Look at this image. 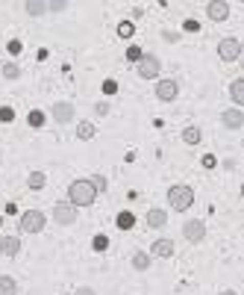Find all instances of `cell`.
Segmentation results:
<instances>
[{
    "label": "cell",
    "mask_w": 244,
    "mask_h": 295,
    "mask_svg": "<svg viewBox=\"0 0 244 295\" xmlns=\"http://www.w3.org/2000/svg\"><path fill=\"white\" fill-rule=\"evenodd\" d=\"M94 201H97V192H94L92 180L88 177H80V180H74L68 186V204L74 210H80V207H92Z\"/></svg>",
    "instance_id": "cell-1"
},
{
    "label": "cell",
    "mask_w": 244,
    "mask_h": 295,
    "mask_svg": "<svg viewBox=\"0 0 244 295\" xmlns=\"http://www.w3.org/2000/svg\"><path fill=\"white\" fill-rule=\"evenodd\" d=\"M168 204H171L174 212L191 210V204H194V189L186 186V183H174V186L168 189Z\"/></svg>",
    "instance_id": "cell-2"
},
{
    "label": "cell",
    "mask_w": 244,
    "mask_h": 295,
    "mask_svg": "<svg viewBox=\"0 0 244 295\" xmlns=\"http://www.w3.org/2000/svg\"><path fill=\"white\" fill-rule=\"evenodd\" d=\"M21 233H41L45 230V224H47V215L41 210H27L21 212Z\"/></svg>",
    "instance_id": "cell-3"
},
{
    "label": "cell",
    "mask_w": 244,
    "mask_h": 295,
    "mask_svg": "<svg viewBox=\"0 0 244 295\" xmlns=\"http://www.w3.org/2000/svg\"><path fill=\"white\" fill-rule=\"evenodd\" d=\"M159 71H162V62H159V56H153V53H144V56L136 62V74H139L141 80L159 77Z\"/></svg>",
    "instance_id": "cell-4"
},
{
    "label": "cell",
    "mask_w": 244,
    "mask_h": 295,
    "mask_svg": "<svg viewBox=\"0 0 244 295\" xmlns=\"http://www.w3.org/2000/svg\"><path fill=\"white\" fill-rule=\"evenodd\" d=\"M183 236H186V242H191V245L203 242V239H206V222H203V219H188V222L183 224Z\"/></svg>",
    "instance_id": "cell-5"
},
{
    "label": "cell",
    "mask_w": 244,
    "mask_h": 295,
    "mask_svg": "<svg viewBox=\"0 0 244 295\" xmlns=\"http://www.w3.org/2000/svg\"><path fill=\"white\" fill-rule=\"evenodd\" d=\"M218 56H221L224 62H235V59L241 56V42L233 38V35L221 38V42H218Z\"/></svg>",
    "instance_id": "cell-6"
},
{
    "label": "cell",
    "mask_w": 244,
    "mask_h": 295,
    "mask_svg": "<svg viewBox=\"0 0 244 295\" xmlns=\"http://www.w3.org/2000/svg\"><path fill=\"white\" fill-rule=\"evenodd\" d=\"M176 94H180V83H176L174 77L156 80V97H159L162 104H171V101H176Z\"/></svg>",
    "instance_id": "cell-7"
},
{
    "label": "cell",
    "mask_w": 244,
    "mask_h": 295,
    "mask_svg": "<svg viewBox=\"0 0 244 295\" xmlns=\"http://www.w3.org/2000/svg\"><path fill=\"white\" fill-rule=\"evenodd\" d=\"M53 222L62 224V227H68V224L77 222V210L71 207L68 201H56V204H53Z\"/></svg>",
    "instance_id": "cell-8"
},
{
    "label": "cell",
    "mask_w": 244,
    "mask_h": 295,
    "mask_svg": "<svg viewBox=\"0 0 244 295\" xmlns=\"http://www.w3.org/2000/svg\"><path fill=\"white\" fill-rule=\"evenodd\" d=\"M50 115H53V121H56V124H74L77 109H74V104H71V101H56V104H53V109H50Z\"/></svg>",
    "instance_id": "cell-9"
},
{
    "label": "cell",
    "mask_w": 244,
    "mask_h": 295,
    "mask_svg": "<svg viewBox=\"0 0 244 295\" xmlns=\"http://www.w3.org/2000/svg\"><path fill=\"white\" fill-rule=\"evenodd\" d=\"M221 124L227 130H241L244 127V112H241V109H235V106L224 109V112H221Z\"/></svg>",
    "instance_id": "cell-10"
},
{
    "label": "cell",
    "mask_w": 244,
    "mask_h": 295,
    "mask_svg": "<svg viewBox=\"0 0 244 295\" xmlns=\"http://www.w3.org/2000/svg\"><path fill=\"white\" fill-rule=\"evenodd\" d=\"M206 15H209L215 24H221L230 18V3H224V0H212L209 6H206Z\"/></svg>",
    "instance_id": "cell-11"
},
{
    "label": "cell",
    "mask_w": 244,
    "mask_h": 295,
    "mask_svg": "<svg viewBox=\"0 0 244 295\" xmlns=\"http://www.w3.org/2000/svg\"><path fill=\"white\" fill-rule=\"evenodd\" d=\"M150 257H162V260H168V257H174V242L171 239H156L150 245Z\"/></svg>",
    "instance_id": "cell-12"
},
{
    "label": "cell",
    "mask_w": 244,
    "mask_h": 295,
    "mask_svg": "<svg viewBox=\"0 0 244 295\" xmlns=\"http://www.w3.org/2000/svg\"><path fill=\"white\" fill-rule=\"evenodd\" d=\"M0 254L3 257H18L21 254V239L18 236H3L0 239Z\"/></svg>",
    "instance_id": "cell-13"
},
{
    "label": "cell",
    "mask_w": 244,
    "mask_h": 295,
    "mask_svg": "<svg viewBox=\"0 0 244 295\" xmlns=\"http://www.w3.org/2000/svg\"><path fill=\"white\" fill-rule=\"evenodd\" d=\"M230 101H233L235 109H241V104H244V77H235V80L230 83Z\"/></svg>",
    "instance_id": "cell-14"
},
{
    "label": "cell",
    "mask_w": 244,
    "mask_h": 295,
    "mask_svg": "<svg viewBox=\"0 0 244 295\" xmlns=\"http://www.w3.org/2000/svg\"><path fill=\"white\" fill-rule=\"evenodd\" d=\"M168 224V212L159 210V207H153V210H147V227H165Z\"/></svg>",
    "instance_id": "cell-15"
},
{
    "label": "cell",
    "mask_w": 244,
    "mask_h": 295,
    "mask_svg": "<svg viewBox=\"0 0 244 295\" xmlns=\"http://www.w3.org/2000/svg\"><path fill=\"white\" fill-rule=\"evenodd\" d=\"M24 12H27L30 18H41V15H47V3H41V0H27V3H24Z\"/></svg>",
    "instance_id": "cell-16"
},
{
    "label": "cell",
    "mask_w": 244,
    "mask_h": 295,
    "mask_svg": "<svg viewBox=\"0 0 244 295\" xmlns=\"http://www.w3.org/2000/svg\"><path fill=\"white\" fill-rule=\"evenodd\" d=\"M200 139H203V130H200L197 124H188V127L183 130V142H186V145H200Z\"/></svg>",
    "instance_id": "cell-17"
},
{
    "label": "cell",
    "mask_w": 244,
    "mask_h": 295,
    "mask_svg": "<svg viewBox=\"0 0 244 295\" xmlns=\"http://www.w3.org/2000/svg\"><path fill=\"white\" fill-rule=\"evenodd\" d=\"M115 224H118V230H132L136 227V215L129 210H121L118 212V219H115Z\"/></svg>",
    "instance_id": "cell-18"
},
{
    "label": "cell",
    "mask_w": 244,
    "mask_h": 295,
    "mask_svg": "<svg viewBox=\"0 0 244 295\" xmlns=\"http://www.w3.org/2000/svg\"><path fill=\"white\" fill-rule=\"evenodd\" d=\"M0 295H18V281L12 274H0Z\"/></svg>",
    "instance_id": "cell-19"
},
{
    "label": "cell",
    "mask_w": 244,
    "mask_h": 295,
    "mask_svg": "<svg viewBox=\"0 0 244 295\" xmlns=\"http://www.w3.org/2000/svg\"><path fill=\"white\" fill-rule=\"evenodd\" d=\"M94 133H97V127H94L92 121H80V124H77V139H80V142L94 139Z\"/></svg>",
    "instance_id": "cell-20"
},
{
    "label": "cell",
    "mask_w": 244,
    "mask_h": 295,
    "mask_svg": "<svg viewBox=\"0 0 244 295\" xmlns=\"http://www.w3.org/2000/svg\"><path fill=\"white\" fill-rule=\"evenodd\" d=\"M132 269L147 271L150 269V254H147V251H136V254H132Z\"/></svg>",
    "instance_id": "cell-21"
},
{
    "label": "cell",
    "mask_w": 244,
    "mask_h": 295,
    "mask_svg": "<svg viewBox=\"0 0 244 295\" xmlns=\"http://www.w3.org/2000/svg\"><path fill=\"white\" fill-rule=\"evenodd\" d=\"M45 183H47L45 171H30V177H27V186H30V189H35V192H38V189H45Z\"/></svg>",
    "instance_id": "cell-22"
},
{
    "label": "cell",
    "mask_w": 244,
    "mask_h": 295,
    "mask_svg": "<svg viewBox=\"0 0 244 295\" xmlns=\"http://www.w3.org/2000/svg\"><path fill=\"white\" fill-rule=\"evenodd\" d=\"M45 112H41V109H30V115H27V124H30V127H45Z\"/></svg>",
    "instance_id": "cell-23"
},
{
    "label": "cell",
    "mask_w": 244,
    "mask_h": 295,
    "mask_svg": "<svg viewBox=\"0 0 244 295\" xmlns=\"http://www.w3.org/2000/svg\"><path fill=\"white\" fill-rule=\"evenodd\" d=\"M92 248L97 251V254H103V251H109V236H106V233H97V236L92 239Z\"/></svg>",
    "instance_id": "cell-24"
},
{
    "label": "cell",
    "mask_w": 244,
    "mask_h": 295,
    "mask_svg": "<svg viewBox=\"0 0 244 295\" xmlns=\"http://www.w3.org/2000/svg\"><path fill=\"white\" fill-rule=\"evenodd\" d=\"M88 180H92V186H94V192H97V195H103L106 186H109V180H106L103 174H92Z\"/></svg>",
    "instance_id": "cell-25"
},
{
    "label": "cell",
    "mask_w": 244,
    "mask_h": 295,
    "mask_svg": "<svg viewBox=\"0 0 244 295\" xmlns=\"http://www.w3.org/2000/svg\"><path fill=\"white\" fill-rule=\"evenodd\" d=\"M3 77H6V80H18V77H21V68H18L15 62H3Z\"/></svg>",
    "instance_id": "cell-26"
},
{
    "label": "cell",
    "mask_w": 244,
    "mask_h": 295,
    "mask_svg": "<svg viewBox=\"0 0 244 295\" xmlns=\"http://www.w3.org/2000/svg\"><path fill=\"white\" fill-rule=\"evenodd\" d=\"M132 33H136L132 21H121V24H118V35H121V38H129Z\"/></svg>",
    "instance_id": "cell-27"
},
{
    "label": "cell",
    "mask_w": 244,
    "mask_h": 295,
    "mask_svg": "<svg viewBox=\"0 0 244 295\" xmlns=\"http://www.w3.org/2000/svg\"><path fill=\"white\" fill-rule=\"evenodd\" d=\"M141 56H144V50H141L139 45H129L127 47V59H129V62H139Z\"/></svg>",
    "instance_id": "cell-28"
},
{
    "label": "cell",
    "mask_w": 244,
    "mask_h": 295,
    "mask_svg": "<svg viewBox=\"0 0 244 295\" xmlns=\"http://www.w3.org/2000/svg\"><path fill=\"white\" fill-rule=\"evenodd\" d=\"M0 121H3V124H12V121H15V109H12V106H0Z\"/></svg>",
    "instance_id": "cell-29"
},
{
    "label": "cell",
    "mask_w": 244,
    "mask_h": 295,
    "mask_svg": "<svg viewBox=\"0 0 244 295\" xmlns=\"http://www.w3.org/2000/svg\"><path fill=\"white\" fill-rule=\"evenodd\" d=\"M71 3H65V0H53V3H47V12H65Z\"/></svg>",
    "instance_id": "cell-30"
},
{
    "label": "cell",
    "mask_w": 244,
    "mask_h": 295,
    "mask_svg": "<svg viewBox=\"0 0 244 295\" xmlns=\"http://www.w3.org/2000/svg\"><path fill=\"white\" fill-rule=\"evenodd\" d=\"M183 30H186V33H197V30H200V21H194V18H186V21H183Z\"/></svg>",
    "instance_id": "cell-31"
},
{
    "label": "cell",
    "mask_w": 244,
    "mask_h": 295,
    "mask_svg": "<svg viewBox=\"0 0 244 295\" xmlns=\"http://www.w3.org/2000/svg\"><path fill=\"white\" fill-rule=\"evenodd\" d=\"M94 112H97V115H109V101H100V104H94Z\"/></svg>",
    "instance_id": "cell-32"
},
{
    "label": "cell",
    "mask_w": 244,
    "mask_h": 295,
    "mask_svg": "<svg viewBox=\"0 0 244 295\" xmlns=\"http://www.w3.org/2000/svg\"><path fill=\"white\" fill-rule=\"evenodd\" d=\"M200 163H203V168H215V165H218V160H215V156H212V153H206V156H203V160H200Z\"/></svg>",
    "instance_id": "cell-33"
},
{
    "label": "cell",
    "mask_w": 244,
    "mask_h": 295,
    "mask_svg": "<svg viewBox=\"0 0 244 295\" xmlns=\"http://www.w3.org/2000/svg\"><path fill=\"white\" fill-rule=\"evenodd\" d=\"M103 92H106V94H115V92H118V83H115V80H106V83H103Z\"/></svg>",
    "instance_id": "cell-34"
},
{
    "label": "cell",
    "mask_w": 244,
    "mask_h": 295,
    "mask_svg": "<svg viewBox=\"0 0 244 295\" xmlns=\"http://www.w3.org/2000/svg\"><path fill=\"white\" fill-rule=\"evenodd\" d=\"M74 295H97L92 289V286H77V289H74Z\"/></svg>",
    "instance_id": "cell-35"
},
{
    "label": "cell",
    "mask_w": 244,
    "mask_h": 295,
    "mask_svg": "<svg viewBox=\"0 0 244 295\" xmlns=\"http://www.w3.org/2000/svg\"><path fill=\"white\" fill-rule=\"evenodd\" d=\"M162 38H165V42H180V33H171V30H165Z\"/></svg>",
    "instance_id": "cell-36"
},
{
    "label": "cell",
    "mask_w": 244,
    "mask_h": 295,
    "mask_svg": "<svg viewBox=\"0 0 244 295\" xmlns=\"http://www.w3.org/2000/svg\"><path fill=\"white\" fill-rule=\"evenodd\" d=\"M18 50H21V42H18V38H12V42H9V53H18Z\"/></svg>",
    "instance_id": "cell-37"
},
{
    "label": "cell",
    "mask_w": 244,
    "mask_h": 295,
    "mask_svg": "<svg viewBox=\"0 0 244 295\" xmlns=\"http://www.w3.org/2000/svg\"><path fill=\"white\" fill-rule=\"evenodd\" d=\"M218 295H238V292H235V289H221Z\"/></svg>",
    "instance_id": "cell-38"
},
{
    "label": "cell",
    "mask_w": 244,
    "mask_h": 295,
    "mask_svg": "<svg viewBox=\"0 0 244 295\" xmlns=\"http://www.w3.org/2000/svg\"><path fill=\"white\" fill-rule=\"evenodd\" d=\"M0 65H3V47H0Z\"/></svg>",
    "instance_id": "cell-39"
},
{
    "label": "cell",
    "mask_w": 244,
    "mask_h": 295,
    "mask_svg": "<svg viewBox=\"0 0 244 295\" xmlns=\"http://www.w3.org/2000/svg\"><path fill=\"white\" fill-rule=\"evenodd\" d=\"M0 163H3V153H0Z\"/></svg>",
    "instance_id": "cell-40"
},
{
    "label": "cell",
    "mask_w": 244,
    "mask_h": 295,
    "mask_svg": "<svg viewBox=\"0 0 244 295\" xmlns=\"http://www.w3.org/2000/svg\"><path fill=\"white\" fill-rule=\"evenodd\" d=\"M0 224H3V215H0Z\"/></svg>",
    "instance_id": "cell-41"
}]
</instances>
